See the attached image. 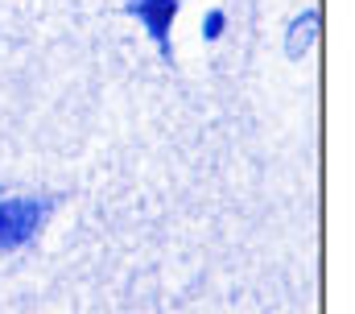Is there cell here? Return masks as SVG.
<instances>
[{
    "instance_id": "obj_1",
    "label": "cell",
    "mask_w": 355,
    "mask_h": 314,
    "mask_svg": "<svg viewBox=\"0 0 355 314\" xmlns=\"http://www.w3.org/2000/svg\"><path fill=\"white\" fill-rule=\"evenodd\" d=\"M46 211H50V203H42V199H25V195L0 190V248L29 244L37 236V228H42Z\"/></svg>"
},
{
    "instance_id": "obj_2",
    "label": "cell",
    "mask_w": 355,
    "mask_h": 314,
    "mask_svg": "<svg viewBox=\"0 0 355 314\" xmlns=\"http://www.w3.org/2000/svg\"><path fill=\"white\" fill-rule=\"evenodd\" d=\"M149 33H153V42H157V50L170 58L174 54V46H170V29H174V17H178V0H128L124 4Z\"/></svg>"
},
{
    "instance_id": "obj_3",
    "label": "cell",
    "mask_w": 355,
    "mask_h": 314,
    "mask_svg": "<svg viewBox=\"0 0 355 314\" xmlns=\"http://www.w3.org/2000/svg\"><path fill=\"white\" fill-rule=\"evenodd\" d=\"M314 38H318V13H302V17L293 21L289 38H285L289 58H302V54H306V46H314Z\"/></svg>"
},
{
    "instance_id": "obj_4",
    "label": "cell",
    "mask_w": 355,
    "mask_h": 314,
    "mask_svg": "<svg viewBox=\"0 0 355 314\" xmlns=\"http://www.w3.org/2000/svg\"><path fill=\"white\" fill-rule=\"evenodd\" d=\"M202 33H207V38H219V33H223V13H211V21L202 25Z\"/></svg>"
}]
</instances>
